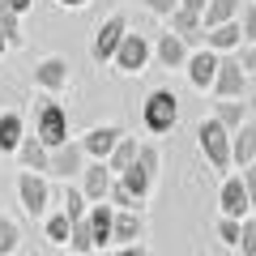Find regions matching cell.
I'll list each match as a JSON object with an SVG mask.
<instances>
[{
  "instance_id": "obj_14",
  "label": "cell",
  "mask_w": 256,
  "mask_h": 256,
  "mask_svg": "<svg viewBox=\"0 0 256 256\" xmlns=\"http://www.w3.org/2000/svg\"><path fill=\"white\" fill-rule=\"evenodd\" d=\"M141 230H146L141 214H132V210H116V222H111V244H116V248H132V244L141 239Z\"/></svg>"
},
{
  "instance_id": "obj_13",
  "label": "cell",
  "mask_w": 256,
  "mask_h": 256,
  "mask_svg": "<svg viewBox=\"0 0 256 256\" xmlns=\"http://www.w3.org/2000/svg\"><path fill=\"white\" fill-rule=\"evenodd\" d=\"M111 180H116V175L107 171V162H90V166L82 171V192H86V201H90V205L107 201V192H111Z\"/></svg>"
},
{
  "instance_id": "obj_5",
  "label": "cell",
  "mask_w": 256,
  "mask_h": 256,
  "mask_svg": "<svg viewBox=\"0 0 256 256\" xmlns=\"http://www.w3.org/2000/svg\"><path fill=\"white\" fill-rule=\"evenodd\" d=\"M248 90V73L239 56H218V77H214V94L218 98H244Z\"/></svg>"
},
{
  "instance_id": "obj_32",
  "label": "cell",
  "mask_w": 256,
  "mask_h": 256,
  "mask_svg": "<svg viewBox=\"0 0 256 256\" xmlns=\"http://www.w3.org/2000/svg\"><path fill=\"white\" fill-rule=\"evenodd\" d=\"M137 166L158 180V150H154V146H141V150H137Z\"/></svg>"
},
{
  "instance_id": "obj_33",
  "label": "cell",
  "mask_w": 256,
  "mask_h": 256,
  "mask_svg": "<svg viewBox=\"0 0 256 256\" xmlns=\"http://www.w3.org/2000/svg\"><path fill=\"white\" fill-rule=\"evenodd\" d=\"M218 239H222L226 248H239V222H235V218H222V222H218Z\"/></svg>"
},
{
  "instance_id": "obj_21",
  "label": "cell",
  "mask_w": 256,
  "mask_h": 256,
  "mask_svg": "<svg viewBox=\"0 0 256 256\" xmlns=\"http://www.w3.org/2000/svg\"><path fill=\"white\" fill-rule=\"evenodd\" d=\"M171 34H180L184 43H201L205 47V26H201V18L188 13V9H175L171 13Z\"/></svg>"
},
{
  "instance_id": "obj_11",
  "label": "cell",
  "mask_w": 256,
  "mask_h": 256,
  "mask_svg": "<svg viewBox=\"0 0 256 256\" xmlns=\"http://www.w3.org/2000/svg\"><path fill=\"white\" fill-rule=\"evenodd\" d=\"M214 77H218V56H214L210 47H196V52L188 56V82L196 86V90H214Z\"/></svg>"
},
{
  "instance_id": "obj_28",
  "label": "cell",
  "mask_w": 256,
  "mask_h": 256,
  "mask_svg": "<svg viewBox=\"0 0 256 256\" xmlns=\"http://www.w3.org/2000/svg\"><path fill=\"white\" fill-rule=\"evenodd\" d=\"M22 248V230L13 218H0V256H13Z\"/></svg>"
},
{
  "instance_id": "obj_29",
  "label": "cell",
  "mask_w": 256,
  "mask_h": 256,
  "mask_svg": "<svg viewBox=\"0 0 256 256\" xmlns=\"http://www.w3.org/2000/svg\"><path fill=\"white\" fill-rule=\"evenodd\" d=\"M239 252H244V256H256V218H252V214L239 222Z\"/></svg>"
},
{
  "instance_id": "obj_42",
  "label": "cell",
  "mask_w": 256,
  "mask_h": 256,
  "mask_svg": "<svg viewBox=\"0 0 256 256\" xmlns=\"http://www.w3.org/2000/svg\"><path fill=\"white\" fill-rule=\"evenodd\" d=\"M98 256H116V252H98Z\"/></svg>"
},
{
  "instance_id": "obj_20",
  "label": "cell",
  "mask_w": 256,
  "mask_h": 256,
  "mask_svg": "<svg viewBox=\"0 0 256 256\" xmlns=\"http://www.w3.org/2000/svg\"><path fill=\"white\" fill-rule=\"evenodd\" d=\"M22 141H26V120L18 111H4L0 116V154H18Z\"/></svg>"
},
{
  "instance_id": "obj_10",
  "label": "cell",
  "mask_w": 256,
  "mask_h": 256,
  "mask_svg": "<svg viewBox=\"0 0 256 256\" xmlns=\"http://www.w3.org/2000/svg\"><path fill=\"white\" fill-rule=\"evenodd\" d=\"M120 137H124V132H120L116 124H98V128H90V132L82 137V150H86V158H94V162H107L111 150L120 146Z\"/></svg>"
},
{
  "instance_id": "obj_36",
  "label": "cell",
  "mask_w": 256,
  "mask_h": 256,
  "mask_svg": "<svg viewBox=\"0 0 256 256\" xmlns=\"http://www.w3.org/2000/svg\"><path fill=\"white\" fill-rule=\"evenodd\" d=\"M239 64H244V73H248V68H256V47H252V43L239 52Z\"/></svg>"
},
{
  "instance_id": "obj_19",
  "label": "cell",
  "mask_w": 256,
  "mask_h": 256,
  "mask_svg": "<svg viewBox=\"0 0 256 256\" xmlns=\"http://www.w3.org/2000/svg\"><path fill=\"white\" fill-rule=\"evenodd\" d=\"M18 158H22V166L34 171V175H47V166H52V150H47L38 137H26V141H22V146H18Z\"/></svg>"
},
{
  "instance_id": "obj_27",
  "label": "cell",
  "mask_w": 256,
  "mask_h": 256,
  "mask_svg": "<svg viewBox=\"0 0 256 256\" xmlns=\"http://www.w3.org/2000/svg\"><path fill=\"white\" fill-rule=\"evenodd\" d=\"M64 214H68V222H82L90 214V201H86L82 188H64Z\"/></svg>"
},
{
  "instance_id": "obj_41",
  "label": "cell",
  "mask_w": 256,
  "mask_h": 256,
  "mask_svg": "<svg viewBox=\"0 0 256 256\" xmlns=\"http://www.w3.org/2000/svg\"><path fill=\"white\" fill-rule=\"evenodd\" d=\"M4 52H9V38H4V34H0V56H4Z\"/></svg>"
},
{
  "instance_id": "obj_12",
  "label": "cell",
  "mask_w": 256,
  "mask_h": 256,
  "mask_svg": "<svg viewBox=\"0 0 256 256\" xmlns=\"http://www.w3.org/2000/svg\"><path fill=\"white\" fill-rule=\"evenodd\" d=\"M34 82L43 86L47 94H60V90H68V60H60V56H47V60H38V68H34Z\"/></svg>"
},
{
  "instance_id": "obj_7",
  "label": "cell",
  "mask_w": 256,
  "mask_h": 256,
  "mask_svg": "<svg viewBox=\"0 0 256 256\" xmlns=\"http://www.w3.org/2000/svg\"><path fill=\"white\" fill-rule=\"evenodd\" d=\"M18 196H22V210H26L30 218L47 214V205H52V188H47V180L34 175V171H22L18 175Z\"/></svg>"
},
{
  "instance_id": "obj_34",
  "label": "cell",
  "mask_w": 256,
  "mask_h": 256,
  "mask_svg": "<svg viewBox=\"0 0 256 256\" xmlns=\"http://www.w3.org/2000/svg\"><path fill=\"white\" fill-rule=\"evenodd\" d=\"M244 43L256 47V4H248V9H244Z\"/></svg>"
},
{
  "instance_id": "obj_2",
  "label": "cell",
  "mask_w": 256,
  "mask_h": 256,
  "mask_svg": "<svg viewBox=\"0 0 256 256\" xmlns=\"http://www.w3.org/2000/svg\"><path fill=\"white\" fill-rule=\"evenodd\" d=\"M141 120H146L150 132H171L180 124V98L171 90H154L146 98V107H141Z\"/></svg>"
},
{
  "instance_id": "obj_30",
  "label": "cell",
  "mask_w": 256,
  "mask_h": 256,
  "mask_svg": "<svg viewBox=\"0 0 256 256\" xmlns=\"http://www.w3.org/2000/svg\"><path fill=\"white\" fill-rule=\"evenodd\" d=\"M0 34L9 38V43H18V38H22V26H18V13H13L9 4H4V0H0Z\"/></svg>"
},
{
  "instance_id": "obj_1",
  "label": "cell",
  "mask_w": 256,
  "mask_h": 256,
  "mask_svg": "<svg viewBox=\"0 0 256 256\" xmlns=\"http://www.w3.org/2000/svg\"><path fill=\"white\" fill-rule=\"evenodd\" d=\"M196 141H201V154L210 158L214 171H226V166H235V162H230V132H226V128H222L214 116L205 120L201 128H196Z\"/></svg>"
},
{
  "instance_id": "obj_18",
  "label": "cell",
  "mask_w": 256,
  "mask_h": 256,
  "mask_svg": "<svg viewBox=\"0 0 256 256\" xmlns=\"http://www.w3.org/2000/svg\"><path fill=\"white\" fill-rule=\"evenodd\" d=\"M86 222H90V235H94V248H107L111 244V222H116V210H111L107 201H98V205H90V214H86Z\"/></svg>"
},
{
  "instance_id": "obj_25",
  "label": "cell",
  "mask_w": 256,
  "mask_h": 256,
  "mask_svg": "<svg viewBox=\"0 0 256 256\" xmlns=\"http://www.w3.org/2000/svg\"><path fill=\"white\" fill-rule=\"evenodd\" d=\"M137 150H141L137 137H120V146L111 150V158H107V171H111V175H124L128 166L137 162Z\"/></svg>"
},
{
  "instance_id": "obj_40",
  "label": "cell",
  "mask_w": 256,
  "mask_h": 256,
  "mask_svg": "<svg viewBox=\"0 0 256 256\" xmlns=\"http://www.w3.org/2000/svg\"><path fill=\"white\" fill-rule=\"evenodd\" d=\"M60 4H64V9H82L86 0H60Z\"/></svg>"
},
{
  "instance_id": "obj_15",
  "label": "cell",
  "mask_w": 256,
  "mask_h": 256,
  "mask_svg": "<svg viewBox=\"0 0 256 256\" xmlns=\"http://www.w3.org/2000/svg\"><path fill=\"white\" fill-rule=\"evenodd\" d=\"M239 43H244V26H239V22H226V26L205 30V47H210L214 56H230V52H239Z\"/></svg>"
},
{
  "instance_id": "obj_4",
  "label": "cell",
  "mask_w": 256,
  "mask_h": 256,
  "mask_svg": "<svg viewBox=\"0 0 256 256\" xmlns=\"http://www.w3.org/2000/svg\"><path fill=\"white\" fill-rule=\"evenodd\" d=\"M124 34H128V22L120 18V13H116V18H107V22H102L98 30H94L90 56H94V60H98V64L116 60V52H120V43H124Z\"/></svg>"
},
{
  "instance_id": "obj_31",
  "label": "cell",
  "mask_w": 256,
  "mask_h": 256,
  "mask_svg": "<svg viewBox=\"0 0 256 256\" xmlns=\"http://www.w3.org/2000/svg\"><path fill=\"white\" fill-rule=\"evenodd\" d=\"M68 244H73V252H94V235H90V222H73V239H68Z\"/></svg>"
},
{
  "instance_id": "obj_24",
  "label": "cell",
  "mask_w": 256,
  "mask_h": 256,
  "mask_svg": "<svg viewBox=\"0 0 256 256\" xmlns=\"http://www.w3.org/2000/svg\"><path fill=\"white\" fill-rule=\"evenodd\" d=\"M235 18H239V0H210L205 13H201V26L214 30V26H226V22H235Z\"/></svg>"
},
{
  "instance_id": "obj_17",
  "label": "cell",
  "mask_w": 256,
  "mask_h": 256,
  "mask_svg": "<svg viewBox=\"0 0 256 256\" xmlns=\"http://www.w3.org/2000/svg\"><path fill=\"white\" fill-rule=\"evenodd\" d=\"M154 56H158V64L162 68H180V64H188V43H184L180 34H158V43H154Z\"/></svg>"
},
{
  "instance_id": "obj_3",
  "label": "cell",
  "mask_w": 256,
  "mask_h": 256,
  "mask_svg": "<svg viewBox=\"0 0 256 256\" xmlns=\"http://www.w3.org/2000/svg\"><path fill=\"white\" fill-rule=\"evenodd\" d=\"M34 137L43 141L47 150H56V146H64V141H68V116H64L60 102L43 98V107H38V128H34Z\"/></svg>"
},
{
  "instance_id": "obj_16",
  "label": "cell",
  "mask_w": 256,
  "mask_h": 256,
  "mask_svg": "<svg viewBox=\"0 0 256 256\" xmlns=\"http://www.w3.org/2000/svg\"><path fill=\"white\" fill-rule=\"evenodd\" d=\"M230 162L244 166V171L256 162V124H244L230 132Z\"/></svg>"
},
{
  "instance_id": "obj_37",
  "label": "cell",
  "mask_w": 256,
  "mask_h": 256,
  "mask_svg": "<svg viewBox=\"0 0 256 256\" xmlns=\"http://www.w3.org/2000/svg\"><path fill=\"white\" fill-rule=\"evenodd\" d=\"M205 4H210V0H180V9L196 13V18H201V13H205Z\"/></svg>"
},
{
  "instance_id": "obj_6",
  "label": "cell",
  "mask_w": 256,
  "mask_h": 256,
  "mask_svg": "<svg viewBox=\"0 0 256 256\" xmlns=\"http://www.w3.org/2000/svg\"><path fill=\"white\" fill-rule=\"evenodd\" d=\"M218 210H222V218H235V222H244L248 214H252V201H248V184H244V175H226V180H222Z\"/></svg>"
},
{
  "instance_id": "obj_9",
  "label": "cell",
  "mask_w": 256,
  "mask_h": 256,
  "mask_svg": "<svg viewBox=\"0 0 256 256\" xmlns=\"http://www.w3.org/2000/svg\"><path fill=\"white\" fill-rule=\"evenodd\" d=\"M82 171H86V150H82V141H64V146L52 150V166H47V175L68 180V175H82Z\"/></svg>"
},
{
  "instance_id": "obj_39",
  "label": "cell",
  "mask_w": 256,
  "mask_h": 256,
  "mask_svg": "<svg viewBox=\"0 0 256 256\" xmlns=\"http://www.w3.org/2000/svg\"><path fill=\"white\" fill-rule=\"evenodd\" d=\"M116 256H146V252H141V244H132V248H120Z\"/></svg>"
},
{
  "instance_id": "obj_23",
  "label": "cell",
  "mask_w": 256,
  "mask_h": 256,
  "mask_svg": "<svg viewBox=\"0 0 256 256\" xmlns=\"http://www.w3.org/2000/svg\"><path fill=\"white\" fill-rule=\"evenodd\" d=\"M214 120H218L226 132H235V128L248 124V107L239 98H218V107H214Z\"/></svg>"
},
{
  "instance_id": "obj_26",
  "label": "cell",
  "mask_w": 256,
  "mask_h": 256,
  "mask_svg": "<svg viewBox=\"0 0 256 256\" xmlns=\"http://www.w3.org/2000/svg\"><path fill=\"white\" fill-rule=\"evenodd\" d=\"M47 244H68V239H73V222H68V214H52V218H47Z\"/></svg>"
},
{
  "instance_id": "obj_38",
  "label": "cell",
  "mask_w": 256,
  "mask_h": 256,
  "mask_svg": "<svg viewBox=\"0 0 256 256\" xmlns=\"http://www.w3.org/2000/svg\"><path fill=\"white\" fill-rule=\"evenodd\" d=\"M4 4H9V9H13V13H18V18H22V13H26L30 4H34V0H4Z\"/></svg>"
},
{
  "instance_id": "obj_8",
  "label": "cell",
  "mask_w": 256,
  "mask_h": 256,
  "mask_svg": "<svg viewBox=\"0 0 256 256\" xmlns=\"http://www.w3.org/2000/svg\"><path fill=\"white\" fill-rule=\"evenodd\" d=\"M150 52H154V47L146 43V34H124V43H120V52H116V68L120 73H141L150 64Z\"/></svg>"
},
{
  "instance_id": "obj_22",
  "label": "cell",
  "mask_w": 256,
  "mask_h": 256,
  "mask_svg": "<svg viewBox=\"0 0 256 256\" xmlns=\"http://www.w3.org/2000/svg\"><path fill=\"white\" fill-rule=\"evenodd\" d=\"M116 180H120V188H124V192H128V196H132L137 205L146 201V196H150V188H154V175H146V171H141L137 162L128 166L124 175H116Z\"/></svg>"
},
{
  "instance_id": "obj_35",
  "label": "cell",
  "mask_w": 256,
  "mask_h": 256,
  "mask_svg": "<svg viewBox=\"0 0 256 256\" xmlns=\"http://www.w3.org/2000/svg\"><path fill=\"white\" fill-rule=\"evenodd\" d=\"M150 13H158V18H171L175 9H180V0H146Z\"/></svg>"
}]
</instances>
